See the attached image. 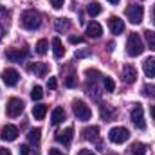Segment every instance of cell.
<instances>
[{
  "label": "cell",
  "mask_w": 155,
  "mask_h": 155,
  "mask_svg": "<svg viewBox=\"0 0 155 155\" xmlns=\"http://www.w3.org/2000/svg\"><path fill=\"white\" fill-rule=\"evenodd\" d=\"M49 155H65L61 150H58V148H51L49 150Z\"/></svg>",
  "instance_id": "36"
},
{
  "label": "cell",
  "mask_w": 155,
  "mask_h": 155,
  "mask_svg": "<svg viewBox=\"0 0 155 155\" xmlns=\"http://www.w3.org/2000/svg\"><path fill=\"white\" fill-rule=\"evenodd\" d=\"M27 71L33 72V74H38V76H45L49 72V65L47 63H29Z\"/></svg>",
  "instance_id": "14"
},
{
  "label": "cell",
  "mask_w": 155,
  "mask_h": 155,
  "mask_svg": "<svg viewBox=\"0 0 155 155\" xmlns=\"http://www.w3.org/2000/svg\"><path fill=\"white\" fill-rule=\"evenodd\" d=\"M16 137H18V128L16 126H13V124H5L2 130H0V139H4V141H16Z\"/></svg>",
  "instance_id": "10"
},
{
  "label": "cell",
  "mask_w": 155,
  "mask_h": 155,
  "mask_svg": "<svg viewBox=\"0 0 155 155\" xmlns=\"http://www.w3.org/2000/svg\"><path fill=\"white\" fill-rule=\"evenodd\" d=\"M132 123L139 128V130H146V121H144V110L141 103H135L132 108Z\"/></svg>",
  "instance_id": "4"
},
{
  "label": "cell",
  "mask_w": 155,
  "mask_h": 155,
  "mask_svg": "<svg viewBox=\"0 0 155 155\" xmlns=\"http://www.w3.org/2000/svg\"><path fill=\"white\" fill-rule=\"evenodd\" d=\"M153 22H155V7H153Z\"/></svg>",
  "instance_id": "43"
},
{
  "label": "cell",
  "mask_w": 155,
  "mask_h": 155,
  "mask_svg": "<svg viewBox=\"0 0 155 155\" xmlns=\"http://www.w3.org/2000/svg\"><path fill=\"white\" fill-rule=\"evenodd\" d=\"M103 87H105V90L107 92H114V88H116V83H114V79L108 76L103 78Z\"/></svg>",
  "instance_id": "27"
},
{
  "label": "cell",
  "mask_w": 155,
  "mask_h": 155,
  "mask_svg": "<svg viewBox=\"0 0 155 155\" xmlns=\"http://www.w3.org/2000/svg\"><path fill=\"white\" fill-rule=\"evenodd\" d=\"M47 87H49L51 90H54V88L58 87V81H56V78H49V81H47Z\"/></svg>",
  "instance_id": "31"
},
{
  "label": "cell",
  "mask_w": 155,
  "mask_h": 155,
  "mask_svg": "<svg viewBox=\"0 0 155 155\" xmlns=\"http://www.w3.org/2000/svg\"><path fill=\"white\" fill-rule=\"evenodd\" d=\"M65 85H67V87H76V76H74V74L67 76V79H65Z\"/></svg>",
  "instance_id": "30"
},
{
  "label": "cell",
  "mask_w": 155,
  "mask_h": 155,
  "mask_svg": "<svg viewBox=\"0 0 155 155\" xmlns=\"http://www.w3.org/2000/svg\"><path fill=\"white\" fill-rule=\"evenodd\" d=\"M0 155H11V152L7 148H0Z\"/></svg>",
  "instance_id": "38"
},
{
  "label": "cell",
  "mask_w": 155,
  "mask_h": 155,
  "mask_svg": "<svg viewBox=\"0 0 155 155\" xmlns=\"http://www.w3.org/2000/svg\"><path fill=\"white\" fill-rule=\"evenodd\" d=\"M144 38H146V43H148V47L155 51V31H144Z\"/></svg>",
  "instance_id": "26"
},
{
  "label": "cell",
  "mask_w": 155,
  "mask_h": 155,
  "mask_svg": "<svg viewBox=\"0 0 155 155\" xmlns=\"http://www.w3.org/2000/svg\"><path fill=\"white\" fill-rule=\"evenodd\" d=\"M130 155H146V144L135 143L130 146Z\"/></svg>",
  "instance_id": "22"
},
{
  "label": "cell",
  "mask_w": 155,
  "mask_h": 155,
  "mask_svg": "<svg viewBox=\"0 0 155 155\" xmlns=\"http://www.w3.org/2000/svg\"><path fill=\"white\" fill-rule=\"evenodd\" d=\"M87 56H90V51L87 49V51H76V58H87Z\"/></svg>",
  "instance_id": "34"
},
{
  "label": "cell",
  "mask_w": 155,
  "mask_h": 155,
  "mask_svg": "<svg viewBox=\"0 0 155 155\" xmlns=\"http://www.w3.org/2000/svg\"><path fill=\"white\" fill-rule=\"evenodd\" d=\"M108 139L114 143V144H123L130 139V132L124 128V126H114L110 132H108Z\"/></svg>",
  "instance_id": "3"
},
{
  "label": "cell",
  "mask_w": 155,
  "mask_h": 155,
  "mask_svg": "<svg viewBox=\"0 0 155 155\" xmlns=\"http://www.w3.org/2000/svg\"><path fill=\"white\" fill-rule=\"evenodd\" d=\"M101 35H103V29H101V25L97 22H90L87 25V36L88 38H99Z\"/></svg>",
  "instance_id": "15"
},
{
  "label": "cell",
  "mask_w": 155,
  "mask_h": 155,
  "mask_svg": "<svg viewBox=\"0 0 155 155\" xmlns=\"http://www.w3.org/2000/svg\"><path fill=\"white\" fill-rule=\"evenodd\" d=\"M143 92H144L146 96H152V97H155V87H144V88H143Z\"/></svg>",
  "instance_id": "32"
},
{
  "label": "cell",
  "mask_w": 155,
  "mask_h": 155,
  "mask_svg": "<svg viewBox=\"0 0 155 155\" xmlns=\"http://www.w3.org/2000/svg\"><path fill=\"white\" fill-rule=\"evenodd\" d=\"M108 2H110L112 5H117V4H119V0H108Z\"/></svg>",
  "instance_id": "40"
},
{
  "label": "cell",
  "mask_w": 155,
  "mask_h": 155,
  "mask_svg": "<svg viewBox=\"0 0 155 155\" xmlns=\"http://www.w3.org/2000/svg\"><path fill=\"white\" fill-rule=\"evenodd\" d=\"M143 71H144L146 78H155V58H148L143 63Z\"/></svg>",
  "instance_id": "17"
},
{
  "label": "cell",
  "mask_w": 155,
  "mask_h": 155,
  "mask_svg": "<svg viewBox=\"0 0 155 155\" xmlns=\"http://www.w3.org/2000/svg\"><path fill=\"white\" fill-rule=\"evenodd\" d=\"M20 155H29V146L27 144H22L20 146Z\"/></svg>",
  "instance_id": "35"
},
{
  "label": "cell",
  "mask_w": 155,
  "mask_h": 155,
  "mask_svg": "<svg viewBox=\"0 0 155 155\" xmlns=\"http://www.w3.org/2000/svg\"><path fill=\"white\" fill-rule=\"evenodd\" d=\"M40 135H41V130H40V128H35V130H29L27 139H29V143L38 144V143H40Z\"/></svg>",
  "instance_id": "24"
},
{
  "label": "cell",
  "mask_w": 155,
  "mask_h": 155,
  "mask_svg": "<svg viewBox=\"0 0 155 155\" xmlns=\"http://www.w3.org/2000/svg\"><path fill=\"white\" fill-rule=\"evenodd\" d=\"M0 40H2V27H0Z\"/></svg>",
  "instance_id": "42"
},
{
  "label": "cell",
  "mask_w": 155,
  "mask_h": 155,
  "mask_svg": "<svg viewBox=\"0 0 155 155\" xmlns=\"http://www.w3.org/2000/svg\"><path fill=\"white\" fill-rule=\"evenodd\" d=\"M143 15H144L143 5L132 4V5L126 7V18H128L132 24H141V22H143Z\"/></svg>",
  "instance_id": "5"
},
{
  "label": "cell",
  "mask_w": 155,
  "mask_h": 155,
  "mask_svg": "<svg viewBox=\"0 0 155 155\" xmlns=\"http://www.w3.org/2000/svg\"><path fill=\"white\" fill-rule=\"evenodd\" d=\"M137 79V69L134 67V65H124L123 67V81L124 83H134Z\"/></svg>",
  "instance_id": "11"
},
{
  "label": "cell",
  "mask_w": 155,
  "mask_h": 155,
  "mask_svg": "<svg viewBox=\"0 0 155 155\" xmlns=\"http://www.w3.org/2000/svg\"><path fill=\"white\" fill-rule=\"evenodd\" d=\"M152 117L155 119V107H152Z\"/></svg>",
  "instance_id": "41"
},
{
  "label": "cell",
  "mask_w": 155,
  "mask_h": 155,
  "mask_svg": "<svg viewBox=\"0 0 155 155\" xmlns=\"http://www.w3.org/2000/svg\"><path fill=\"white\" fill-rule=\"evenodd\" d=\"M31 97H33V101H38V99H41L43 97V88L41 87H33V90H31Z\"/></svg>",
  "instance_id": "28"
},
{
  "label": "cell",
  "mask_w": 155,
  "mask_h": 155,
  "mask_svg": "<svg viewBox=\"0 0 155 155\" xmlns=\"http://www.w3.org/2000/svg\"><path fill=\"white\" fill-rule=\"evenodd\" d=\"M63 2H65V0H51V4H52L54 9H61V7H63Z\"/></svg>",
  "instance_id": "33"
},
{
  "label": "cell",
  "mask_w": 155,
  "mask_h": 155,
  "mask_svg": "<svg viewBox=\"0 0 155 155\" xmlns=\"http://www.w3.org/2000/svg\"><path fill=\"white\" fill-rule=\"evenodd\" d=\"M52 52H54V56H56V58H61V56L65 54L63 43H61V40H60V38H54V40H52Z\"/></svg>",
  "instance_id": "19"
},
{
  "label": "cell",
  "mask_w": 155,
  "mask_h": 155,
  "mask_svg": "<svg viewBox=\"0 0 155 155\" xmlns=\"http://www.w3.org/2000/svg\"><path fill=\"white\" fill-rule=\"evenodd\" d=\"M99 112H101L103 121H110V119H114V108H112V107H107V105H103Z\"/></svg>",
  "instance_id": "23"
},
{
  "label": "cell",
  "mask_w": 155,
  "mask_h": 155,
  "mask_svg": "<svg viewBox=\"0 0 155 155\" xmlns=\"http://www.w3.org/2000/svg\"><path fill=\"white\" fill-rule=\"evenodd\" d=\"M65 119V110L61 108V107H56L54 110H52V116H51V123L52 124H60L61 121Z\"/></svg>",
  "instance_id": "18"
},
{
  "label": "cell",
  "mask_w": 155,
  "mask_h": 155,
  "mask_svg": "<svg viewBox=\"0 0 155 155\" xmlns=\"http://www.w3.org/2000/svg\"><path fill=\"white\" fill-rule=\"evenodd\" d=\"M18 79H20V74H18V71H15V69H5V71L2 72V81H4L7 87H15V85L18 83Z\"/></svg>",
  "instance_id": "9"
},
{
  "label": "cell",
  "mask_w": 155,
  "mask_h": 155,
  "mask_svg": "<svg viewBox=\"0 0 155 155\" xmlns=\"http://www.w3.org/2000/svg\"><path fill=\"white\" fill-rule=\"evenodd\" d=\"M45 114H47V107L45 105H35L33 107V116H35V119L41 121L45 117Z\"/></svg>",
  "instance_id": "21"
},
{
  "label": "cell",
  "mask_w": 155,
  "mask_h": 155,
  "mask_svg": "<svg viewBox=\"0 0 155 155\" xmlns=\"http://www.w3.org/2000/svg\"><path fill=\"white\" fill-rule=\"evenodd\" d=\"M72 135H74V130L69 126V128H65L63 132H60V134L56 135V141H58V143H61L63 146H69V144L72 143Z\"/></svg>",
  "instance_id": "12"
},
{
  "label": "cell",
  "mask_w": 155,
  "mask_h": 155,
  "mask_svg": "<svg viewBox=\"0 0 155 155\" xmlns=\"http://www.w3.org/2000/svg\"><path fill=\"white\" fill-rule=\"evenodd\" d=\"M27 56H29V51L27 49H9V51H5V58L9 61H13V63H20Z\"/></svg>",
  "instance_id": "8"
},
{
  "label": "cell",
  "mask_w": 155,
  "mask_h": 155,
  "mask_svg": "<svg viewBox=\"0 0 155 155\" xmlns=\"http://www.w3.org/2000/svg\"><path fill=\"white\" fill-rule=\"evenodd\" d=\"M54 29H56L58 33L69 31V29H71V22H69V18H58L56 24H54Z\"/></svg>",
  "instance_id": "20"
},
{
  "label": "cell",
  "mask_w": 155,
  "mask_h": 155,
  "mask_svg": "<svg viewBox=\"0 0 155 155\" xmlns=\"http://www.w3.org/2000/svg\"><path fill=\"white\" fill-rule=\"evenodd\" d=\"M97 134H99V128H97V126H87V128L81 132L83 139H87V141H96V139H97Z\"/></svg>",
  "instance_id": "16"
},
{
  "label": "cell",
  "mask_w": 155,
  "mask_h": 155,
  "mask_svg": "<svg viewBox=\"0 0 155 155\" xmlns=\"http://www.w3.org/2000/svg\"><path fill=\"white\" fill-rule=\"evenodd\" d=\"M108 27H110V31H112L114 35H121V33L124 31V22H123L121 18H117V16H110Z\"/></svg>",
  "instance_id": "13"
},
{
  "label": "cell",
  "mask_w": 155,
  "mask_h": 155,
  "mask_svg": "<svg viewBox=\"0 0 155 155\" xmlns=\"http://www.w3.org/2000/svg\"><path fill=\"white\" fill-rule=\"evenodd\" d=\"M143 51H144V45H143L141 36L135 35V33H132V35L128 36V40H126V52H128L130 56H141Z\"/></svg>",
  "instance_id": "2"
},
{
  "label": "cell",
  "mask_w": 155,
  "mask_h": 155,
  "mask_svg": "<svg viewBox=\"0 0 155 155\" xmlns=\"http://www.w3.org/2000/svg\"><path fill=\"white\" fill-rule=\"evenodd\" d=\"M5 112H7V116H9V117L20 116V114L24 112V101H22V99H18V97H11V99L7 101Z\"/></svg>",
  "instance_id": "6"
},
{
  "label": "cell",
  "mask_w": 155,
  "mask_h": 155,
  "mask_svg": "<svg viewBox=\"0 0 155 155\" xmlns=\"http://www.w3.org/2000/svg\"><path fill=\"white\" fill-rule=\"evenodd\" d=\"M47 47H49L47 40H40L38 43H36V52H38L40 56H43V54L47 52Z\"/></svg>",
  "instance_id": "29"
},
{
  "label": "cell",
  "mask_w": 155,
  "mask_h": 155,
  "mask_svg": "<svg viewBox=\"0 0 155 155\" xmlns=\"http://www.w3.org/2000/svg\"><path fill=\"white\" fill-rule=\"evenodd\" d=\"M71 43H81V41H83V38H79V36H71Z\"/></svg>",
  "instance_id": "37"
},
{
  "label": "cell",
  "mask_w": 155,
  "mask_h": 155,
  "mask_svg": "<svg viewBox=\"0 0 155 155\" xmlns=\"http://www.w3.org/2000/svg\"><path fill=\"white\" fill-rule=\"evenodd\" d=\"M79 155H94V153H92V152H88V150H81Z\"/></svg>",
  "instance_id": "39"
},
{
  "label": "cell",
  "mask_w": 155,
  "mask_h": 155,
  "mask_svg": "<svg viewBox=\"0 0 155 155\" xmlns=\"http://www.w3.org/2000/svg\"><path fill=\"white\" fill-rule=\"evenodd\" d=\"M20 24H22V27L27 29V31H36V29L40 27V24H41V16H40L38 11H35V9H27V11L22 13Z\"/></svg>",
  "instance_id": "1"
},
{
  "label": "cell",
  "mask_w": 155,
  "mask_h": 155,
  "mask_svg": "<svg viewBox=\"0 0 155 155\" xmlns=\"http://www.w3.org/2000/svg\"><path fill=\"white\" fill-rule=\"evenodd\" d=\"M74 114L79 121H88L92 117V110L87 107L85 101H74Z\"/></svg>",
  "instance_id": "7"
},
{
  "label": "cell",
  "mask_w": 155,
  "mask_h": 155,
  "mask_svg": "<svg viewBox=\"0 0 155 155\" xmlns=\"http://www.w3.org/2000/svg\"><path fill=\"white\" fill-rule=\"evenodd\" d=\"M87 11H88V15H90V16H97V15L103 11V7H101L97 2H92V4H88V5H87Z\"/></svg>",
  "instance_id": "25"
}]
</instances>
